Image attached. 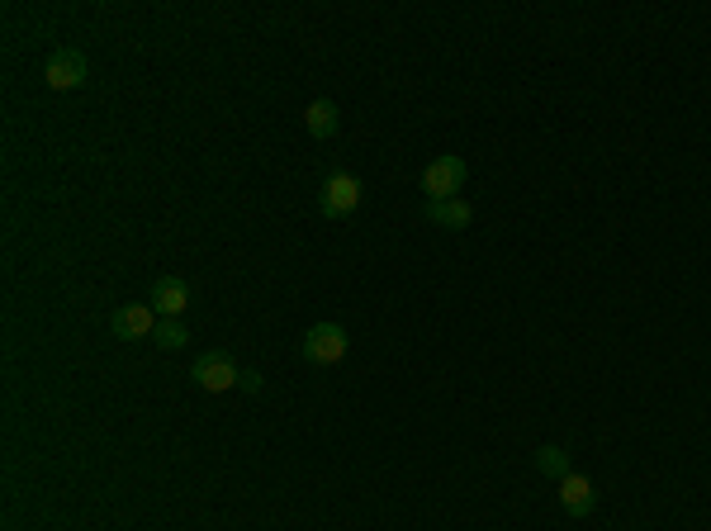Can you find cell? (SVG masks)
Listing matches in <instances>:
<instances>
[{
	"label": "cell",
	"instance_id": "obj_1",
	"mask_svg": "<svg viewBox=\"0 0 711 531\" xmlns=\"http://www.w3.org/2000/svg\"><path fill=\"white\" fill-rule=\"evenodd\" d=\"M465 157L456 152H441L437 162H427L422 171V190H427V200H460V185H465Z\"/></svg>",
	"mask_w": 711,
	"mask_h": 531
},
{
	"label": "cell",
	"instance_id": "obj_2",
	"mask_svg": "<svg viewBox=\"0 0 711 531\" xmlns=\"http://www.w3.org/2000/svg\"><path fill=\"white\" fill-rule=\"evenodd\" d=\"M86 76H91V62L76 53V48H57V53L48 57V67H43V81H48L53 91H81Z\"/></svg>",
	"mask_w": 711,
	"mask_h": 531
},
{
	"label": "cell",
	"instance_id": "obj_3",
	"mask_svg": "<svg viewBox=\"0 0 711 531\" xmlns=\"http://www.w3.org/2000/svg\"><path fill=\"white\" fill-rule=\"evenodd\" d=\"M342 356H347V328L318 323V328L304 332V361H313V366H337Z\"/></svg>",
	"mask_w": 711,
	"mask_h": 531
},
{
	"label": "cell",
	"instance_id": "obj_4",
	"mask_svg": "<svg viewBox=\"0 0 711 531\" xmlns=\"http://www.w3.org/2000/svg\"><path fill=\"white\" fill-rule=\"evenodd\" d=\"M237 361L228 356V351H204L200 361H195V370H190V380L200 389H209V394H223V389H237Z\"/></svg>",
	"mask_w": 711,
	"mask_h": 531
},
{
	"label": "cell",
	"instance_id": "obj_5",
	"mask_svg": "<svg viewBox=\"0 0 711 531\" xmlns=\"http://www.w3.org/2000/svg\"><path fill=\"white\" fill-rule=\"evenodd\" d=\"M361 204V181L351 176V171H332L328 181H323V195H318V209L328 214V219H347L351 209Z\"/></svg>",
	"mask_w": 711,
	"mask_h": 531
},
{
	"label": "cell",
	"instance_id": "obj_6",
	"mask_svg": "<svg viewBox=\"0 0 711 531\" xmlns=\"http://www.w3.org/2000/svg\"><path fill=\"white\" fill-rule=\"evenodd\" d=\"M157 309L152 304H124V309L110 313V332L114 337H124V342H143V337H152L157 332Z\"/></svg>",
	"mask_w": 711,
	"mask_h": 531
},
{
	"label": "cell",
	"instance_id": "obj_7",
	"mask_svg": "<svg viewBox=\"0 0 711 531\" xmlns=\"http://www.w3.org/2000/svg\"><path fill=\"white\" fill-rule=\"evenodd\" d=\"M147 304L157 309V318H181L190 309V285H185L181 275H162L152 285V294H147Z\"/></svg>",
	"mask_w": 711,
	"mask_h": 531
},
{
	"label": "cell",
	"instance_id": "obj_8",
	"mask_svg": "<svg viewBox=\"0 0 711 531\" xmlns=\"http://www.w3.org/2000/svg\"><path fill=\"white\" fill-rule=\"evenodd\" d=\"M593 503H598V489H593V479L588 475L560 479V508H565L569 517H588L593 513Z\"/></svg>",
	"mask_w": 711,
	"mask_h": 531
},
{
	"label": "cell",
	"instance_id": "obj_9",
	"mask_svg": "<svg viewBox=\"0 0 711 531\" xmlns=\"http://www.w3.org/2000/svg\"><path fill=\"white\" fill-rule=\"evenodd\" d=\"M427 219L437 223V228H451V233H460V228H470L474 209L465 200H427Z\"/></svg>",
	"mask_w": 711,
	"mask_h": 531
},
{
	"label": "cell",
	"instance_id": "obj_10",
	"mask_svg": "<svg viewBox=\"0 0 711 531\" xmlns=\"http://www.w3.org/2000/svg\"><path fill=\"white\" fill-rule=\"evenodd\" d=\"M337 124H342V119H337V105H332V100H313L309 110H304V129H309L313 138H332Z\"/></svg>",
	"mask_w": 711,
	"mask_h": 531
},
{
	"label": "cell",
	"instance_id": "obj_11",
	"mask_svg": "<svg viewBox=\"0 0 711 531\" xmlns=\"http://www.w3.org/2000/svg\"><path fill=\"white\" fill-rule=\"evenodd\" d=\"M536 465H541V475H550V479L574 475V470H569V451H565V446H541V451H536Z\"/></svg>",
	"mask_w": 711,
	"mask_h": 531
},
{
	"label": "cell",
	"instance_id": "obj_12",
	"mask_svg": "<svg viewBox=\"0 0 711 531\" xmlns=\"http://www.w3.org/2000/svg\"><path fill=\"white\" fill-rule=\"evenodd\" d=\"M152 342H157L162 351H176V347H185V342H190V332H185L181 318H162V323H157V332H152Z\"/></svg>",
	"mask_w": 711,
	"mask_h": 531
},
{
	"label": "cell",
	"instance_id": "obj_13",
	"mask_svg": "<svg viewBox=\"0 0 711 531\" xmlns=\"http://www.w3.org/2000/svg\"><path fill=\"white\" fill-rule=\"evenodd\" d=\"M237 389H247V394H261V375H256V370H242V375H237Z\"/></svg>",
	"mask_w": 711,
	"mask_h": 531
}]
</instances>
